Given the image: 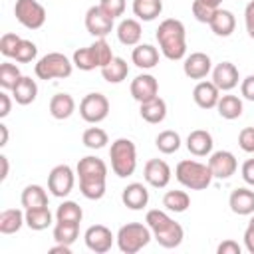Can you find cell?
<instances>
[{"label":"cell","mask_w":254,"mask_h":254,"mask_svg":"<svg viewBox=\"0 0 254 254\" xmlns=\"http://www.w3.org/2000/svg\"><path fill=\"white\" fill-rule=\"evenodd\" d=\"M216 109H218V115L222 119H238L244 111V105H242V99L238 95H220L218 103H216Z\"/></svg>","instance_id":"30"},{"label":"cell","mask_w":254,"mask_h":254,"mask_svg":"<svg viewBox=\"0 0 254 254\" xmlns=\"http://www.w3.org/2000/svg\"><path fill=\"white\" fill-rule=\"evenodd\" d=\"M6 143H8V127L0 123V147H4Z\"/></svg>","instance_id":"54"},{"label":"cell","mask_w":254,"mask_h":254,"mask_svg":"<svg viewBox=\"0 0 254 254\" xmlns=\"http://www.w3.org/2000/svg\"><path fill=\"white\" fill-rule=\"evenodd\" d=\"M54 214L48 206H40V208H26V226L30 230H46L48 226H52Z\"/></svg>","instance_id":"29"},{"label":"cell","mask_w":254,"mask_h":254,"mask_svg":"<svg viewBox=\"0 0 254 254\" xmlns=\"http://www.w3.org/2000/svg\"><path fill=\"white\" fill-rule=\"evenodd\" d=\"M190 10H192V16H194L198 22L208 24V22L212 20V14H214V10H216V8H210V6H206L204 2L194 0V2H192V6H190Z\"/></svg>","instance_id":"44"},{"label":"cell","mask_w":254,"mask_h":254,"mask_svg":"<svg viewBox=\"0 0 254 254\" xmlns=\"http://www.w3.org/2000/svg\"><path fill=\"white\" fill-rule=\"evenodd\" d=\"M163 206L171 212H185L190 206V196L185 190H167L163 196Z\"/></svg>","instance_id":"35"},{"label":"cell","mask_w":254,"mask_h":254,"mask_svg":"<svg viewBox=\"0 0 254 254\" xmlns=\"http://www.w3.org/2000/svg\"><path fill=\"white\" fill-rule=\"evenodd\" d=\"M139 113H141V117H143L147 123L157 125V123L165 121V117H167V103H165V99H161V97L157 95V97L151 99V101L139 103Z\"/></svg>","instance_id":"27"},{"label":"cell","mask_w":254,"mask_h":254,"mask_svg":"<svg viewBox=\"0 0 254 254\" xmlns=\"http://www.w3.org/2000/svg\"><path fill=\"white\" fill-rule=\"evenodd\" d=\"M183 71H185V75L190 77V79H204V77L212 71L210 56H206L204 52H192L190 56L185 58Z\"/></svg>","instance_id":"16"},{"label":"cell","mask_w":254,"mask_h":254,"mask_svg":"<svg viewBox=\"0 0 254 254\" xmlns=\"http://www.w3.org/2000/svg\"><path fill=\"white\" fill-rule=\"evenodd\" d=\"M240 93H242L244 99L254 101V73H250V75H246V77L242 79V83H240Z\"/></svg>","instance_id":"47"},{"label":"cell","mask_w":254,"mask_h":254,"mask_svg":"<svg viewBox=\"0 0 254 254\" xmlns=\"http://www.w3.org/2000/svg\"><path fill=\"white\" fill-rule=\"evenodd\" d=\"M71 62H73V65H75L77 69H81V71H91V69L99 67V65H97V60H95V56H93V52H91L89 46H87V48H77V50L73 52Z\"/></svg>","instance_id":"40"},{"label":"cell","mask_w":254,"mask_h":254,"mask_svg":"<svg viewBox=\"0 0 254 254\" xmlns=\"http://www.w3.org/2000/svg\"><path fill=\"white\" fill-rule=\"evenodd\" d=\"M248 224H252V226H254V212H252V218H250V222H248Z\"/></svg>","instance_id":"57"},{"label":"cell","mask_w":254,"mask_h":254,"mask_svg":"<svg viewBox=\"0 0 254 254\" xmlns=\"http://www.w3.org/2000/svg\"><path fill=\"white\" fill-rule=\"evenodd\" d=\"M121 200H123V204H125L127 208H131V210H141V208H145L147 202H149V190H147V187H145L143 183H131V185H127V187L123 189Z\"/></svg>","instance_id":"21"},{"label":"cell","mask_w":254,"mask_h":254,"mask_svg":"<svg viewBox=\"0 0 254 254\" xmlns=\"http://www.w3.org/2000/svg\"><path fill=\"white\" fill-rule=\"evenodd\" d=\"M155 145L163 155H173L181 149V135L173 129H165L155 137Z\"/></svg>","instance_id":"34"},{"label":"cell","mask_w":254,"mask_h":254,"mask_svg":"<svg viewBox=\"0 0 254 254\" xmlns=\"http://www.w3.org/2000/svg\"><path fill=\"white\" fill-rule=\"evenodd\" d=\"M157 42L161 48V54L171 60H183L187 56V30L185 24L177 18H167L157 28Z\"/></svg>","instance_id":"2"},{"label":"cell","mask_w":254,"mask_h":254,"mask_svg":"<svg viewBox=\"0 0 254 254\" xmlns=\"http://www.w3.org/2000/svg\"><path fill=\"white\" fill-rule=\"evenodd\" d=\"M79 238V224L73 222H58L54 224V240L60 244H73Z\"/></svg>","instance_id":"37"},{"label":"cell","mask_w":254,"mask_h":254,"mask_svg":"<svg viewBox=\"0 0 254 254\" xmlns=\"http://www.w3.org/2000/svg\"><path fill=\"white\" fill-rule=\"evenodd\" d=\"M208 26H210V30H212L216 36L228 38V36L234 32V28H236V18H234V14H232L230 10L216 8L214 14H212V20L208 22Z\"/></svg>","instance_id":"22"},{"label":"cell","mask_w":254,"mask_h":254,"mask_svg":"<svg viewBox=\"0 0 254 254\" xmlns=\"http://www.w3.org/2000/svg\"><path fill=\"white\" fill-rule=\"evenodd\" d=\"M12 111V99L6 91L0 93V117H8Z\"/></svg>","instance_id":"51"},{"label":"cell","mask_w":254,"mask_h":254,"mask_svg":"<svg viewBox=\"0 0 254 254\" xmlns=\"http://www.w3.org/2000/svg\"><path fill=\"white\" fill-rule=\"evenodd\" d=\"M0 163H2V175H0V179L6 181V177H8V157L6 155H0Z\"/></svg>","instance_id":"55"},{"label":"cell","mask_w":254,"mask_h":254,"mask_svg":"<svg viewBox=\"0 0 254 254\" xmlns=\"http://www.w3.org/2000/svg\"><path fill=\"white\" fill-rule=\"evenodd\" d=\"M26 224V212L20 208H6L0 212V232L2 234H16Z\"/></svg>","instance_id":"28"},{"label":"cell","mask_w":254,"mask_h":254,"mask_svg":"<svg viewBox=\"0 0 254 254\" xmlns=\"http://www.w3.org/2000/svg\"><path fill=\"white\" fill-rule=\"evenodd\" d=\"M38 97V83L30 75H22L12 89V99L18 105H30Z\"/></svg>","instance_id":"23"},{"label":"cell","mask_w":254,"mask_h":254,"mask_svg":"<svg viewBox=\"0 0 254 254\" xmlns=\"http://www.w3.org/2000/svg\"><path fill=\"white\" fill-rule=\"evenodd\" d=\"M238 145L244 153H254V127H244L238 133Z\"/></svg>","instance_id":"46"},{"label":"cell","mask_w":254,"mask_h":254,"mask_svg":"<svg viewBox=\"0 0 254 254\" xmlns=\"http://www.w3.org/2000/svg\"><path fill=\"white\" fill-rule=\"evenodd\" d=\"M228 206L234 214L238 216H248L254 212V190L246 189V187H240V189H234L228 196Z\"/></svg>","instance_id":"18"},{"label":"cell","mask_w":254,"mask_h":254,"mask_svg":"<svg viewBox=\"0 0 254 254\" xmlns=\"http://www.w3.org/2000/svg\"><path fill=\"white\" fill-rule=\"evenodd\" d=\"M238 67L232 62H220L212 69V83L220 91H230L238 85Z\"/></svg>","instance_id":"17"},{"label":"cell","mask_w":254,"mask_h":254,"mask_svg":"<svg viewBox=\"0 0 254 254\" xmlns=\"http://www.w3.org/2000/svg\"><path fill=\"white\" fill-rule=\"evenodd\" d=\"M36 56H38V48H36V44H34L32 40H24V38H22V42H20L18 48H16L14 60L20 62V64H30V62L36 60Z\"/></svg>","instance_id":"42"},{"label":"cell","mask_w":254,"mask_h":254,"mask_svg":"<svg viewBox=\"0 0 254 254\" xmlns=\"http://www.w3.org/2000/svg\"><path fill=\"white\" fill-rule=\"evenodd\" d=\"M192 99L200 109H212L220 99V89L212 81H198L192 89Z\"/></svg>","instance_id":"19"},{"label":"cell","mask_w":254,"mask_h":254,"mask_svg":"<svg viewBox=\"0 0 254 254\" xmlns=\"http://www.w3.org/2000/svg\"><path fill=\"white\" fill-rule=\"evenodd\" d=\"M163 12L161 0H133V14L143 22H153Z\"/></svg>","instance_id":"33"},{"label":"cell","mask_w":254,"mask_h":254,"mask_svg":"<svg viewBox=\"0 0 254 254\" xmlns=\"http://www.w3.org/2000/svg\"><path fill=\"white\" fill-rule=\"evenodd\" d=\"M113 234H111V230L105 226V224H93V226H89L87 230H85V234H83V240H85V246L91 250V252H95V254H105V252H109L111 250V246H113Z\"/></svg>","instance_id":"11"},{"label":"cell","mask_w":254,"mask_h":254,"mask_svg":"<svg viewBox=\"0 0 254 254\" xmlns=\"http://www.w3.org/2000/svg\"><path fill=\"white\" fill-rule=\"evenodd\" d=\"M20 202L24 208H40V206H48V192L44 187L40 185H28L22 190Z\"/></svg>","instance_id":"31"},{"label":"cell","mask_w":254,"mask_h":254,"mask_svg":"<svg viewBox=\"0 0 254 254\" xmlns=\"http://www.w3.org/2000/svg\"><path fill=\"white\" fill-rule=\"evenodd\" d=\"M129 75V65L123 58H113L105 67H101V77L107 83H121Z\"/></svg>","instance_id":"32"},{"label":"cell","mask_w":254,"mask_h":254,"mask_svg":"<svg viewBox=\"0 0 254 254\" xmlns=\"http://www.w3.org/2000/svg\"><path fill=\"white\" fill-rule=\"evenodd\" d=\"M175 177L183 187H187L190 190H202L214 179L208 163H198L192 159H183L175 167Z\"/></svg>","instance_id":"5"},{"label":"cell","mask_w":254,"mask_h":254,"mask_svg":"<svg viewBox=\"0 0 254 254\" xmlns=\"http://www.w3.org/2000/svg\"><path fill=\"white\" fill-rule=\"evenodd\" d=\"M79 115L85 123H101L109 115V99L103 93H87L79 101Z\"/></svg>","instance_id":"9"},{"label":"cell","mask_w":254,"mask_h":254,"mask_svg":"<svg viewBox=\"0 0 254 254\" xmlns=\"http://www.w3.org/2000/svg\"><path fill=\"white\" fill-rule=\"evenodd\" d=\"M141 36H143V28H141L139 20L125 18V20L119 22V26H117V40L123 46H137L141 42Z\"/></svg>","instance_id":"24"},{"label":"cell","mask_w":254,"mask_h":254,"mask_svg":"<svg viewBox=\"0 0 254 254\" xmlns=\"http://www.w3.org/2000/svg\"><path fill=\"white\" fill-rule=\"evenodd\" d=\"M208 167H210L214 179H222L224 181V179H230L236 173L238 161L230 151H216V153L210 155Z\"/></svg>","instance_id":"15"},{"label":"cell","mask_w":254,"mask_h":254,"mask_svg":"<svg viewBox=\"0 0 254 254\" xmlns=\"http://www.w3.org/2000/svg\"><path fill=\"white\" fill-rule=\"evenodd\" d=\"M200 2H204V4L210 6V8H218V6L222 4V0H200Z\"/></svg>","instance_id":"56"},{"label":"cell","mask_w":254,"mask_h":254,"mask_svg":"<svg viewBox=\"0 0 254 254\" xmlns=\"http://www.w3.org/2000/svg\"><path fill=\"white\" fill-rule=\"evenodd\" d=\"M240 173H242L244 183L250 185V187H254V159H246V161L242 163Z\"/></svg>","instance_id":"50"},{"label":"cell","mask_w":254,"mask_h":254,"mask_svg":"<svg viewBox=\"0 0 254 254\" xmlns=\"http://www.w3.org/2000/svg\"><path fill=\"white\" fill-rule=\"evenodd\" d=\"M99 6L113 20L123 16V12H125V0H99Z\"/></svg>","instance_id":"45"},{"label":"cell","mask_w":254,"mask_h":254,"mask_svg":"<svg viewBox=\"0 0 254 254\" xmlns=\"http://www.w3.org/2000/svg\"><path fill=\"white\" fill-rule=\"evenodd\" d=\"M73 185H75V173L71 171L69 165H56L48 175V190L58 198L67 196Z\"/></svg>","instance_id":"10"},{"label":"cell","mask_w":254,"mask_h":254,"mask_svg":"<svg viewBox=\"0 0 254 254\" xmlns=\"http://www.w3.org/2000/svg\"><path fill=\"white\" fill-rule=\"evenodd\" d=\"M56 252H62V254H71V246L69 244H56V246H52L50 248V254H56Z\"/></svg>","instance_id":"53"},{"label":"cell","mask_w":254,"mask_h":254,"mask_svg":"<svg viewBox=\"0 0 254 254\" xmlns=\"http://www.w3.org/2000/svg\"><path fill=\"white\" fill-rule=\"evenodd\" d=\"M75 173L79 177V190L89 200H99L105 194V181H107V165L103 159L87 155L79 159Z\"/></svg>","instance_id":"1"},{"label":"cell","mask_w":254,"mask_h":254,"mask_svg":"<svg viewBox=\"0 0 254 254\" xmlns=\"http://www.w3.org/2000/svg\"><path fill=\"white\" fill-rule=\"evenodd\" d=\"M75 111V99L69 93H56L50 99V115L58 121H64L71 117Z\"/></svg>","instance_id":"26"},{"label":"cell","mask_w":254,"mask_h":254,"mask_svg":"<svg viewBox=\"0 0 254 254\" xmlns=\"http://www.w3.org/2000/svg\"><path fill=\"white\" fill-rule=\"evenodd\" d=\"M131 60L141 69H153L159 64V50L151 44H137L131 52Z\"/></svg>","instance_id":"25"},{"label":"cell","mask_w":254,"mask_h":254,"mask_svg":"<svg viewBox=\"0 0 254 254\" xmlns=\"http://www.w3.org/2000/svg\"><path fill=\"white\" fill-rule=\"evenodd\" d=\"M153 238V232L149 226L141 224V222H127L117 230V246L123 254H137L139 250H143Z\"/></svg>","instance_id":"6"},{"label":"cell","mask_w":254,"mask_h":254,"mask_svg":"<svg viewBox=\"0 0 254 254\" xmlns=\"http://www.w3.org/2000/svg\"><path fill=\"white\" fill-rule=\"evenodd\" d=\"M109 159H111V171L119 179H127L135 173L137 169V147L131 139L119 137L111 143L109 149Z\"/></svg>","instance_id":"4"},{"label":"cell","mask_w":254,"mask_h":254,"mask_svg":"<svg viewBox=\"0 0 254 254\" xmlns=\"http://www.w3.org/2000/svg\"><path fill=\"white\" fill-rule=\"evenodd\" d=\"M81 218H83V210L73 200H64L58 206V210H56V220L58 222H73V224H79Z\"/></svg>","instance_id":"36"},{"label":"cell","mask_w":254,"mask_h":254,"mask_svg":"<svg viewBox=\"0 0 254 254\" xmlns=\"http://www.w3.org/2000/svg\"><path fill=\"white\" fill-rule=\"evenodd\" d=\"M85 30L93 36V38H105L107 34H111L113 30V18L107 16L101 6H91L85 12Z\"/></svg>","instance_id":"12"},{"label":"cell","mask_w":254,"mask_h":254,"mask_svg":"<svg viewBox=\"0 0 254 254\" xmlns=\"http://www.w3.org/2000/svg\"><path fill=\"white\" fill-rule=\"evenodd\" d=\"M131 95L135 101L139 103H145V101H151L159 95V81L155 75L151 73H139L133 81H131Z\"/></svg>","instance_id":"14"},{"label":"cell","mask_w":254,"mask_h":254,"mask_svg":"<svg viewBox=\"0 0 254 254\" xmlns=\"http://www.w3.org/2000/svg\"><path fill=\"white\" fill-rule=\"evenodd\" d=\"M216 252H218V254H240L242 248H240V244H238L236 240H230V238H228V240H224V242L218 244Z\"/></svg>","instance_id":"49"},{"label":"cell","mask_w":254,"mask_h":254,"mask_svg":"<svg viewBox=\"0 0 254 254\" xmlns=\"http://www.w3.org/2000/svg\"><path fill=\"white\" fill-rule=\"evenodd\" d=\"M244 24H246L248 36L254 40V0H250L244 8Z\"/></svg>","instance_id":"48"},{"label":"cell","mask_w":254,"mask_h":254,"mask_svg":"<svg viewBox=\"0 0 254 254\" xmlns=\"http://www.w3.org/2000/svg\"><path fill=\"white\" fill-rule=\"evenodd\" d=\"M212 145H214L212 135L206 129H194L187 137V149L194 157H206V155H210Z\"/></svg>","instance_id":"20"},{"label":"cell","mask_w":254,"mask_h":254,"mask_svg":"<svg viewBox=\"0 0 254 254\" xmlns=\"http://www.w3.org/2000/svg\"><path fill=\"white\" fill-rule=\"evenodd\" d=\"M20 42H22V38H20L18 34L6 32V34L0 38V54H2L4 58H14L16 48H18Z\"/></svg>","instance_id":"43"},{"label":"cell","mask_w":254,"mask_h":254,"mask_svg":"<svg viewBox=\"0 0 254 254\" xmlns=\"http://www.w3.org/2000/svg\"><path fill=\"white\" fill-rule=\"evenodd\" d=\"M81 141H83V145L87 149H95L97 151V149H103L109 143V137L101 127H87L83 131V135H81Z\"/></svg>","instance_id":"38"},{"label":"cell","mask_w":254,"mask_h":254,"mask_svg":"<svg viewBox=\"0 0 254 254\" xmlns=\"http://www.w3.org/2000/svg\"><path fill=\"white\" fill-rule=\"evenodd\" d=\"M171 167L163 159H149L143 167V179L153 189H165L171 181Z\"/></svg>","instance_id":"13"},{"label":"cell","mask_w":254,"mask_h":254,"mask_svg":"<svg viewBox=\"0 0 254 254\" xmlns=\"http://www.w3.org/2000/svg\"><path fill=\"white\" fill-rule=\"evenodd\" d=\"M14 16L28 30H38L46 24V8L38 0H16Z\"/></svg>","instance_id":"8"},{"label":"cell","mask_w":254,"mask_h":254,"mask_svg":"<svg viewBox=\"0 0 254 254\" xmlns=\"http://www.w3.org/2000/svg\"><path fill=\"white\" fill-rule=\"evenodd\" d=\"M20 77H22V73H20V67L18 65L10 64V62H4L0 65V87L4 91H12Z\"/></svg>","instance_id":"39"},{"label":"cell","mask_w":254,"mask_h":254,"mask_svg":"<svg viewBox=\"0 0 254 254\" xmlns=\"http://www.w3.org/2000/svg\"><path fill=\"white\" fill-rule=\"evenodd\" d=\"M91 52H93V56H95V60H97V65H99V69L101 67H105L115 56H113V52H111V46L107 44V40L105 38H97L91 46Z\"/></svg>","instance_id":"41"},{"label":"cell","mask_w":254,"mask_h":254,"mask_svg":"<svg viewBox=\"0 0 254 254\" xmlns=\"http://www.w3.org/2000/svg\"><path fill=\"white\" fill-rule=\"evenodd\" d=\"M244 248L250 254H254V226L252 224H248L246 230H244Z\"/></svg>","instance_id":"52"},{"label":"cell","mask_w":254,"mask_h":254,"mask_svg":"<svg viewBox=\"0 0 254 254\" xmlns=\"http://www.w3.org/2000/svg\"><path fill=\"white\" fill-rule=\"evenodd\" d=\"M145 222L151 228L153 238L159 242V246H163V248H177V246H181V242L185 238V230L165 210H159V208L149 210L145 214Z\"/></svg>","instance_id":"3"},{"label":"cell","mask_w":254,"mask_h":254,"mask_svg":"<svg viewBox=\"0 0 254 254\" xmlns=\"http://www.w3.org/2000/svg\"><path fill=\"white\" fill-rule=\"evenodd\" d=\"M73 71V62L60 54V52H50L46 56H42L34 67V73L38 79H64L69 77Z\"/></svg>","instance_id":"7"}]
</instances>
